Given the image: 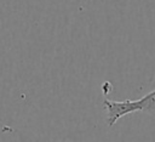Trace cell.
<instances>
[{
	"instance_id": "2",
	"label": "cell",
	"mask_w": 155,
	"mask_h": 142,
	"mask_svg": "<svg viewBox=\"0 0 155 142\" xmlns=\"http://www.w3.org/2000/svg\"><path fill=\"white\" fill-rule=\"evenodd\" d=\"M139 100H140V104H142V112L155 114V90L147 93L145 96H143Z\"/></svg>"
},
{
	"instance_id": "1",
	"label": "cell",
	"mask_w": 155,
	"mask_h": 142,
	"mask_svg": "<svg viewBox=\"0 0 155 142\" xmlns=\"http://www.w3.org/2000/svg\"><path fill=\"white\" fill-rule=\"evenodd\" d=\"M103 103H104V107H105L107 113H108L107 123H108L109 126L115 125V123H116L121 117H125V115L128 114V113H133V112L142 110L140 100H137V101L126 100V101H122V102L104 100Z\"/></svg>"
}]
</instances>
